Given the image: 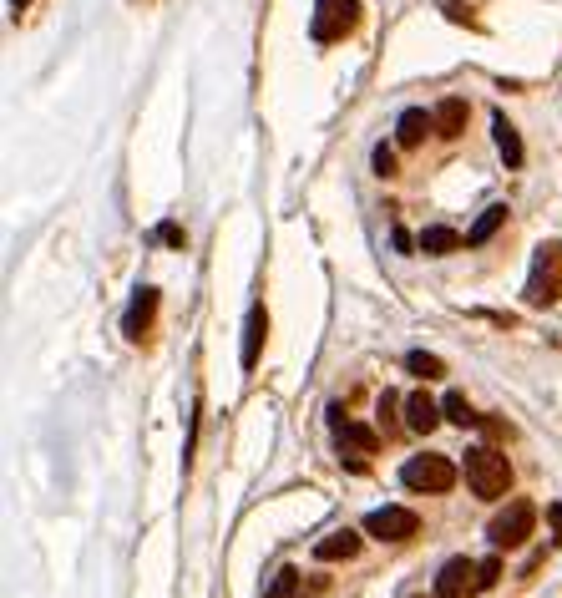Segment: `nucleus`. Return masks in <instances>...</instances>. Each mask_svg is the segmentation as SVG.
Returning <instances> with one entry per match:
<instances>
[{"instance_id":"f8f14e48","label":"nucleus","mask_w":562,"mask_h":598,"mask_svg":"<svg viewBox=\"0 0 562 598\" xmlns=\"http://www.w3.org/2000/svg\"><path fill=\"white\" fill-rule=\"evenodd\" d=\"M466 117H471L466 97H446V102L436 107V137H461V132H466Z\"/></svg>"},{"instance_id":"4468645a","label":"nucleus","mask_w":562,"mask_h":598,"mask_svg":"<svg viewBox=\"0 0 562 598\" xmlns=\"http://www.w3.org/2000/svg\"><path fill=\"white\" fill-rule=\"evenodd\" d=\"M492 132H497V153H502V163H507V168H522V132H517L502 112H497Z\"/></svg>"},{"instance_id":"9b49d317","label":"nucleus","mask_w":562,"mask_h":598,"mask_svg":"<svg viewBox=\"0 0 562 598\" xmlns=\"http://www.w3.org/2000/svg\"><path fill=\"white\" fill-rule=\"evenodd\" d=\"M466 578H476V563H466V558H451L441 573H436V598H461L471 583Z\"/></svg>"},{"instance_id":"f257e3e1","label":"nucleus","mask_w":562,"mask_h":598,"mask_svg":"<svg viewBox=\"0 0 562 598\" xmlns=\"http://www.w3.org/2000/svg\"><path fill=\"white\" fill-rule=\"evenodd\" d=\"M466 482H471L476 497L497 502V497H507V487H512V467H507L502 452H492V446H476V452H466Z\"/></svg>"},{"instance_id":"f3484780","label":"nucleus","mask_w":562,"mask_h":598,"mask_svg":"<svg viewBox=\"0 0 562 598\" xmlns=\"http://www.w3.org/2000/svg\"><path fill=\"white\" fill-rule=\"evenodd\" d=\"M421 254H456L461 249V234L456 229H441V223H431V229H421Z\"/></svg>"},{"instance_id":"ddd939ff","label":"nucleus","mask_w":562,"mask_h":598,"mask_svg":"<svg viewBox=\"0 0 562 598\" xmlns=\"http://www.w3.org/2000/svg\"><path fill=\"white\" fill-rule=\"evenodd\" d=\"M264 335H269V315H264V305H254V310H249V325H244V370L259 365Z\"/></svg>"},{"instance_id":"423d86ee","label":"nucleus","mask_w":562,"mask_h":598,"mask_svg":"<svg viewBox=\"0 0 562 598\" xmlns=\"http://www.w3.org/2000/svg\"><path fill=\"white\" fill-rule=\"evenodd\" d=\"M365 533L380 538V543H406V538L421 533V517H416L411 507H375V512L365 517Z\"/></svg>"},{"instance_id":"b1692460","label":"nucleus","mask_w":562,"mask_h":598,"mask_svg":"<svg viewBox=\"0 0 562 598\" xmlns=\"http://www.w3.org/2000/svg\"><path fill=\"white\" fill-rule=\"evenodd\" d=\"M340 462H345L350 472H365V467H370V462H365V452H340Z\"/></svg>"},{"instance_id":"9d476101","label":"nucleus","mask_w":562,"mask_h":598,"mask_svg":"<svg viewBox=\"0 0 562 598\" xmlns=\"http://www.w3.org/2000/svg\"><path fill=\"white\" fill-rule=\"evenodd\" d=\"M355 553H360V533H350V528H340V533H330V538L314 543V558H319V563H340V558L350 563Z\"/></svg>"},{"instance_id":"6ab92c4d","label":"nucleus","mask_w":562,"mask_h":598,"mask_svg":"<svg viewBox=\"0 0 562 598\" xmlns=\"http://www.w3.org/2000/svg\"><path fill=\"white\" fill-rule=\"evenodd\" d=\"M299 593H304V573L299 568H279L264 598H299Z\"/></svg>"},{"instance_id":"2eb2a0df","label":"nucleus","mask_w":562,"mask_h":598,"mask_svg":"<svg viewBox=\"0 0 562 598\" xmlns=\"http://www.w3.org/2000/svg\"><path fill=\"white\" fill-rule=\"evenodd\" d=\"M502 223H507V208H502V203H492L487 213H481V218L471 223V234H466V249H481V244H487V239L502 229Z\"/></svg>"},{"instance_id":"6e6552de","label":"nucleus","mask_w":562,"mask_h":598,"mask_svg":"<svg viewBox=\"0 0 562 598\" xmlns=\"http://www.w3.org/2000/svg\"><path fill=\"white\" fill-rule=\"evenodd\" d=\"M152 310H157V289H137L132 294V305H127V320H122V330L132 335V340H142L147 335V325H152Z\"/></svg>"},{"instance_id":"f03ea898","label":"nucleus","mask_w":562,"mask_h":598,"mask_svg":"<svg viewBox=\"0 0 562 598\" xmlns=\"http://www.w3.org/2000/svg\"><path fill=\"white\" fill-rule=\"evenodd\" d=\"M562 299V244H542L537 259H532V279H527V305L532 310H547Z\"/></svg>"},{"instance_id":"5701e85b","label":"nucleus","mask_w":562,"mask_h":598,"mask_svg":"<svg viewBox=\"0 0 562 598\" xmlns=\"http://www.w3.org/2000/svg\"><path fill=\"white\" fill-rule=\"evenodd\" d=\"M157 239H163V244H183V229H178V223H163V229H157Z\"/></svg>"},{"instance_id":"0eeeda50","label":"nucleus","mask_w":562,"mask_h":598,"mask_svg":"<svg viewBox=\"0 0 562 598\" xmlns=\"http://www.w3.org/2000/svg\"><path fill=\"white\" fill-rule=\"evenodd\" d=\"M426 132H436V112H426V107H406V112H400V122H395V142L400 147H421Z\"/></svg>"},{"instance_id":"1a4fd4ad","label":"nucleus","mask_w":562,"mask_h":598,"mask_svg":"<svg viewBox=\"0 0 562 598\" xmlns=\"http://www.w3.org/2000/svg\"><path fill=\"white\" fill-rule=\"evenodd\" d=\"M441 421H446V416H441V406H436L426 391H411V396H406V426H411V431L426 436V431H436Z\"/></svg>"},{"instance_id":"7ed1b4c3","label":"nucleus","mask_w":562,"mask_h":598,"mask_svg":"<svg viewBox=\"0 0 562 598\" xmlns=\"http://www.w3.org/2000/svg\"><path fill=\"white\" fill-rule=\"evenodd\" d=\"M532 528H537V507L532 502H507L497 517H492V528H487V538L497 543V548H522L527 538H532Z\"/></svg>"},{"instance_id":"412c9836","label":"nucleus","mask_w":562,"mask_h":598,"mask_svg":"<svg viewBox=\"0 0 562 598\" xmlns=\"http://www.w3.org/2000/svg\"><path fill=\"white\" fill-rule=\"evenodd\" d=\"M497 578H502V563H497V558H487V563H476V578H471V588H476V593H487Z\"/></svg>"},{"instance_id":"a211bd4d","label":"nucleus","mask_w":562,"mask_h":598,"mask_svg":"<svg viewBox=\"0 0 562 598\" xmlns=\"http://www.w3.org/2000/svg\"><path fill=\"white\" fill-rule=\"evenodd\" d=\"M441 416H446L451 426H461V431H466V426H481V416L471 411V401H466L461 391H451V396L441 401Z\"/></svg>"},{"instance_id":"dca6fc26","label":"nucleus","mask_w":562,"mask_h":598,"mask_svg":"<svg viewBox=\"0 0 562 598\" xmlns=\"http://www.w3.org/2000/svg\"><path fill=\"white\" fill-rule=\"evenodd\" d=\"M335 436H340V452H375L380 446V436L370 431V426H355V421H345V426H335Z\"/></svg>"},{"instance_id":"20e7f679","label":"nucleus","mask_w":562,"mask_h":598,"mask_svg":"<svg viewBox=\"0 0 562 598\" xmlns=\"http://www.w3.org/2000/svg\"><path fill=\"white\" fill-rule=\"evenodd\" d=\"M355 26H360V0H319V11H314V41L319 46L345 41Z\"/></svg>"},{"instance_id":"393cba45","label":"nucleus","mask_w":562,"mask_h":598,"mask_svg":"<svg viewBox=\"0 0 562 598\" xmlns=\"http://www.w3.org/2000/svg\"><path fill=\"white\" fill-rule=\"evenodd\" d=\"M11 6H16V11H21V6H31V0H11Z\"/></svg>"},{"instance_id":"39448f33","label":"nucleus","mask_w":562,"mask_h":598,"mask_svg":"<svg viewBox=\"0 0 562 598\" xmlns=\"http://www.w3.org/2000/svg\"><path fill=\"white\" fill-rule=\"evenodd\" d=\"M400 477H406L411 492H451V487H456V467H451V457H436V452L411 457Z\"/></svg>"},{"instance_id":"4be33fe9","label":"nucleus","mask_w":562,"mask_h":598,"mask_svg":"<svg viewBox=\"0 0 562 598\" xmlns=\"http://www.w3.org/2000/svg\"><path fill=\"white\" fill-rule=\"evenodd\" d=\"M375 173H380V178H395V153H390L385 142L375 147Z\"/></svg>"},{"instance_id":"aec40b11","label":"nucleus","mask_w":562,"mask_h":598,"mask_svg":"<svg viewBox=\"0 0 562 598\" xmlns=\"http://www.w3.org/2000/svg\"><path fill=\"white\" fill-rule=\"evenodd\" d=\"M406 370H411V376L436 381V376H446V360H441V355H426V350H411V355H406Z\"/></svg>"}]
</instances>
